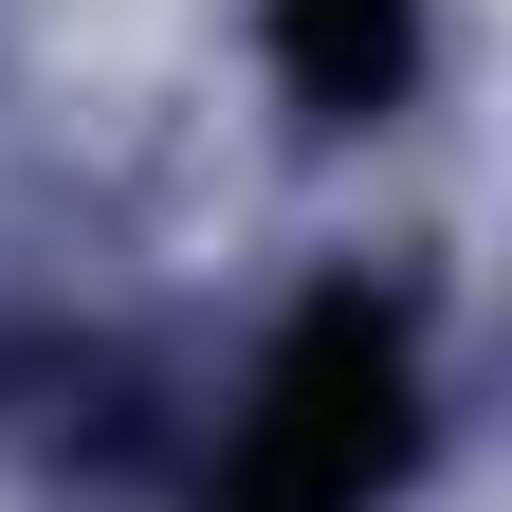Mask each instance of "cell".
Segmentation results:
<instances>
[{"label": "cell", "mask_w": 512, "mask_h": 512, "mask_svg": "<svg viewBox=\"0 0 512 512\" xmlns=\"http://www.w3.org/2000/svg\"><path fill=\"white\" fill-rule=\"evenodd\" d=\"M238 55L293 147H384L439 92V0H238Z\"/></svg>", "instance_id": "7a4b0ae2"}, {"label": "cell", "mask_w": 512, "mask_h": 512, "mask_svg": "<svg viewBox=\"0 0 512 512\" xmlns=\"http://www.w3.org/2000/svg\"><path fill=\"white\" fill-rule=\"evenodd\" d=\"M439 458V366L384 275H293L202 403V512H403Z\"/></svg>", "instance_id": "6da1fadb"}]
</instances>
